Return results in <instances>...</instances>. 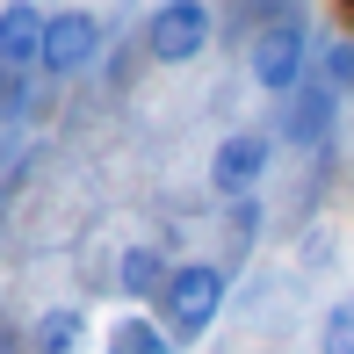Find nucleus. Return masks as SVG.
<instances>
[{
    "label": "nucleus",
    "instance_id": "423d86ee",
    "mask_svg": "<svg viewBox=\"0 0 354 354\" xmlns=\"http://www.w3.org/2000/svg\"><path fill=\"white\" fill-rule=\"evenodd\" d=\"M333 116H340V94H333L326 80L311 73V80H304V87L282 102L275 138H282V145H326V138H333Z\"/></svg>",
    "mask_w": 354,
    "mask_h": 354
},
{
    "label": "nucleus",
    "instance_id": "ddd939ff",
    "mask_svg": "<svg viewBox=\"0 0 354 354\" xmlns=\"http://www.w3.org/2000/svg\"><path fill=\"white\" fill-rule=\"evenodd\" d=\"M29 94H37V80H29V73H0V123H22L29 109H37Z\"/></svg>",
    "mask_w": 354,
    "mask_h": 354
},
{
    "label": "nucleus",
    "instance_id": "9b49d317",
    "mask_svg": "<svg viewBox=\"0 0 354 354\" xmlns=\"http://www.w3.org/2000/svg\"><path fill=\"white\" fill-rule=\"evenodd\" d=\"M318 80H326L333 94H354V37H326V51H318Z\"/></svg>",
    "mask_w": 354,
    "mask_h": 354
},
{
    "label": "nucleus",
    "instance_id": "39448f33",
    "mask_svg": "<svg viewBox=\"0 0 354 354\" xmlns=\"http://www.w3.org/2000/svg\"><path fill=\"white\" fill-rule=\"evenodd\" d=\"M268 167H275V131H232L210 152V188L224 203H246L268 181Z\"/></svg>",
    "mask_w": 354,
    "mask_h": 354
},
{
    "label": "nucleus",
    "instance_id": "0eeeda50",
    "mask_svg": "<svg viewBox=\"0 0 354 354\" xmlns=\"http://www.w3.org/2000/svg\"><path fill=\"white\" fill-rule=\"evenodd\" d=\"M37 58H44V8L8 0L0 8V73H37Z\"/></svg>",
    "mask_w": 354,
    "mask_h": 354
},
{
    "label": "nucleus",
    "instance_id": "f257e3e1",
    "mask_svg": "<svg viewBox=\"0 0 354 354\" xmlns=\"http://www.w3.org/2000/svg\"><path fill=\"white\" fill-rule=\"evenodd\" d=\"M246 73H253V87L275 94V102H289V94L318 73V44H311L304 8H275V15L246 37Z\"/></svg>",
    "mask_w": 354,
    "mask_h": 354
},
{
    "label": "nucleus",
    "instance_id": "f03ea898",
    "mask_svg": "<svg viewBox=\"0 0 354 354\" xmlns=\"http://www.w3.org/2000/svg\"><path fill=\"white\" fill-rule=\"evenodd\" d=\"M224 297H232V268L224 261H174L167 289H159V326H167V340L174 347L203 340V333L217 326Z\"/></svg>",
    "mask_w": 354,
    "mask_h": 354
},
{
    "label": "nucleus",
    "instance_id": "f8f14e48",
    "mask_svg": "<svg viewBox=\"0 0 354 354\" xmlns=\"http://www.w3.org/2000/svg\"><path fill=\"white\" fill-rule=\"evenodd\" d=\"M318 354H354V289L318 318Z\"/></svg>",
    "mask_w": 354,
    "mask_h": 354
},
{
    "label": "nucleus",
    "instance_id": "6e6552de",
    "mask_svg": "<svg viewBox=\"0 0 354 354\" xmlns=\"http://www.w3.org/2000/svg\"><path fill=\"white\" fill-rule=\"evenodd\" d=\"M167 275H174V261H167L159 246H131V253L116 261V289H123L131 304H159V289H167Z\"/></svg>",
    "mask_w": 354,
    "mask_h": 354
},
{
    "label": "nucleus",
    "instance_id": "9d476101",
    "mask_svg": "<svg viewBox=\"0 0 354 354\" xmlns=\"http://www.w3.org/2000/svg\"><path fill=\"white\" fill-rule=\"evenodd\" d=\"M80 340H87V318L73 311V304H58V311H44L37 318V354H80Z\"/></svg>",
    "mask_w": 354,
    "mask_h": 354
},
{
    "label": "nucleus",
    "instance_id": "4468645a",
    "mask_svg": "<svg viewBox=\"0 0 354 354\" xmlns=\"http://www.w3.org/2000/svg\"><path fill=\"white\" fill-rule=\"evenodd\" d=\"M232 239H239V246H253V239H261V196L232 203Z\"/></svg>",
    "mask_w": 354,
    "mask_h": 354
},
{
    "label": "nucleus",
    "instance_id": "1a4fd4ad",
    "mask_svg": "<svg viewBox=\"0 0 354 354\" xmlns=\"http://www.w3.org/2000/svg\"><path fill=\"white\" fill-rule=\"evenodd\" d=\"M102 354H181L167 340V326H159V318H145V311H123L116 326L102 333Z\"/></svg>",
    "mask_w": 354,
    "mask_h": 354
},
{
    "label": "nucleus",
    "instance_id": "20e7f679",
    "mask_svg": "<svg viewBox=\"0 0 354 354\" xmlns=\"http://www.w3.org/2000/svg\"><path fill=\"white\" fill-rule=\"evenodd\" d=\"M94 58H102V15H87V8H51V15H44V58H37V73L73 80V73H87Z\"/></svg>",
    "mask_w": 354,
    "mask_h": 354
},
{
    "label": "nucleus",
    "instance_id": "7ed1b4c3",
    "mask_svg": "<svg viewBox=\"0 0 354 354\" xmlns=\"http://www.w3.org/2000/svg\"><path fill=\"white\" fill-rule=\"evenodd\" d=\"M210 37H217V15L203 8V0H159V8L145 15V58H159V66L203 58Z\"/></svg>",
    "mask_w": 354,
    "mask_h": 354
}]
</instances>
